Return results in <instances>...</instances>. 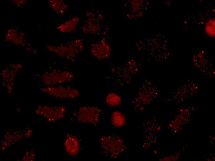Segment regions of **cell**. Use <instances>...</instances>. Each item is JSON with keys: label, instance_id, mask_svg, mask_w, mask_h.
<instances>
[{"label": "cell", "instance_id": "cell-1", "mask_svg": "<svg viewBox=\"0 0 215 161\" xmlns=\"http://www.w3.org/2000/svg\"><path fill=\"white\" fill-rule=\"evenodd\" d=\"M103 118L102 111L98 107L84 104L74 111L69 120L74 124H90L97 128Z\"/></svg>", "mask_w": 215, "mask_h": 161}, {"label": "cell", "instance_id": "cell-2", "mask_svg": "<svg viewBox=\"0 0 215 161\" xmlns=\"http://www.w3.org/2000/svg\"><path fill=\"white\" fill-rule=\"evenodd\" d=\"M99 146L102 153L107 157L117 159L126 150L127 145L119 136L114 134L99 136Z\"/></svg>", "mask_w": 215, "mask_h": 161}, {"label": "cell", "instance_id": "cell-3", "mask_svg": "<svg viewBox=\"0 0 215 161\" xmlns=\"http://www.w3.org/2000/svg\"><path fill=\"white\" fill-rule=\"evenodd\" d=\"M44 91L50 95L64 99H77L81 94L76 88L69 85L63 84L50 86Z\"/></svg>", "mask_w": 215, "mask_h": 161}, {"label": "cell", "instance_id": "cell-4", "mask_svg": "<svg viewBox=\"0 0 215 161\" xmlns=\"http://www.w3.org/2000/svg\"><path fill=\"white\" fill-rule=\"evenodd\" d=\"M75 78L72 72L59 70H53L46 73V84L51 86L62 84L64 83L72 82Z\"/></svg>", "mask_w": 215, "mask_h": 161}, {"label": "cell", "instance_id": "cell-5", "mask_svg": "<svg viewBox=\"0 0 215 161\" xmlns=\"http://www.w3.org/2000/svg\"><path fill=\"white\" fill-rule=\"evenodd\" d=\"M83 49L81 43H71L68 46H49L48 49L68 59L73 60L80 54Z\"/></svg>", "mask_w": 215, "mask_h": 161}, {"label": "cell", "instance_id": "cell-6", "mask_svg": "<svg viewBox=\"0 0 215 161\" xmlns=\"http://www.w3.org/2000/svg\"><path fill=\"white\" fill-rule=\"evenodd\" d=\"M64 149L69 156H78L83 150V142L77 135L72 134L66 135L64 141Z\"/></svg>", "mask_w": 215, "mask_h": 161}, {"label": "cell", "instance_id": "cell-7", "mask_svg": "<svg viewBox=\"0 0 215 161\" xmlns=\"http://www.w3.org/2000/svg\"><path fill=\"white\" fill-rule=\"evenodd\" d=\"M67 108L63 106L44 107V113L41 115L49 123H54L64 118L67 113Z\"/></svg>", "mask_w": 215, "mask_h": 161}, {"label": "cell", "instance_id": "cell-8", "mask_svg": "<svg viewBox=\"0 0 215 161\" xmlns=\"http://www.w3.org/2000/svg\"><path fill=\"white\" fill-rule=\"evenodd\" d=\"M91 54L99 59L108 57L111 53V49L109 45L105 43H92L89 47Z\"/></svg>", "mask_w": 215, "mask_h": 161}, {"label": "cell", "instance_id": "cell-9", "mask_svg": "<svg viewBox=\"0 0 215 161\" xmlns=\"http://www.w3.org/2000/svg\"><path fill=\"white\" fill-rule=\"evenodd\" d=\"M104 102L109 107H114L121 104L122 98L121 94L116 89L109 90L104 96Z\"/></svg>", "mask_w": 215, "mask_h": 161}, {"label": "cell", "instance_id": "cell-10", "mask_svg": "<svg viewBox=\"0 0 215 161\" xmlns=\"http://www.w3.org/2000/svg\"><path fill=\"white\" fill-rule=\"evenodd\" d=\"M126 121V117L124 113L121 110H116L111 114L110 124L114 128H120L125 125Z\"/></svg>", "mask_w": 215, "mask_h": 161}]
</instances>
